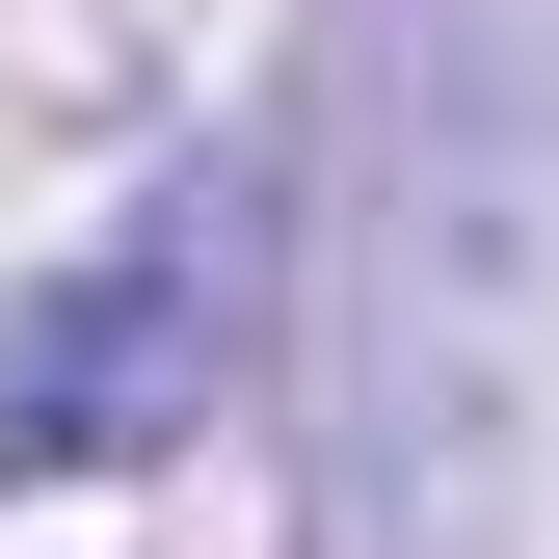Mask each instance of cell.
Returning <instances> with one entry per match:
<instances>
[{"label": "cell", "instance_id": "6da1fadb", "mask_svg": "<svg viewBox=\"0 0 559 559\" xmlns=\"http://www.w3.org/2000/svg\"><path fill=\"white\" fill-rule=\"evenodd\" d=\"M240 266H266V160L133 187V240L53 266V294L0 320V479H107V453H160V427H214V373H240Z\"/></svg>", "mask_w": 559, "mask_h": 559}]
</instances>
